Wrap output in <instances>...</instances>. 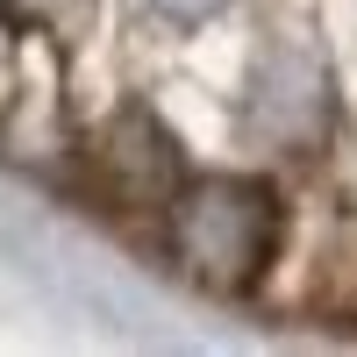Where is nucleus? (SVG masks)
<instances>
[{
  "mask_svg": "<svg viewBox=\"0 0 357 357\" xmlns=\"http://www.w3.org/2000/svg\"><path fill=\"white\" fill-rule=\"evenodd\" d=\"M151 8H158L165 22H200L207 8H215V0H151Z\"/></svg>",
  "mask_w": 357,
  "mask_h": 357,
  "instance_id": "4",
  "label": "nucleus"
},
{
  "mask_svg": "<svg viewBox=\"0 0 357 357\" xmlns=\"http://www.w3.org/2000/svg\"><path fill=\"white\" fill-rule=\"evenodd\" d=\"M100 172H107V186L122 200H165V193H178V151H172V136L158 129L151 107H122L107 122Z\"/></svg>",
  "mask_w": 357,
  "mask_h": 357,
  "instance_id": "2",
  "label": "nucleus"
},
{
  "mask_svg": "<svg viewBox=\"0 0 357 357\" xmlns=\"http://www.w3.org/2000/svg\"><path fill=\"white\" fill-rule=\"evenodd\" d=\"M279 229H286L279 193L243 172H207L172 193V257L207 293H250L264 264L279 257Z\"/></svg>",
  "mask_w": 357,
  "mask_h": 357,
  "instance_id": "1",
  "label": "nucleus"
},
{
  "mask_svg": "<svg viewBox=\"0 0 357 357\" xmlns=\"http://www.w3.org/2000/svg\"><path fill=\"white\" fill-rule=\"evenodd\" d=\"M329 279H336V307L357 314V257H350V243H343V257H336V272H329Z\"/></svg>",
  "mask_w": 357,
  "mask_h": 357,
  "instance_id": "3",
  "label": "nucleus"
}]
</instances>
